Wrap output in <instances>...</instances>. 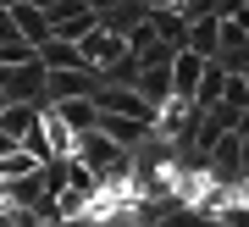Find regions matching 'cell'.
I'll use <instances>...</instances> for the list:
<instances>
[{
  "mask_svg": "<svg viewBox=\"0 0 249 227\" xmlns=\"http://www.w3.org/2000/svg\"><path fill=\"white\" fill-rule=\"evenodd\" d=\"M50 111L61 116V122H67L72 133H78V139H83V133H94V122H100V111H94V100H55Z\"/></svg>",
  "mask_w": 249,
  "mask_h": 227,
  "instance_id": "obj_10",
  "label": "cell"
},
{
  "mask_svg": "<svg viewBox=\"0 0 249 227\" xmlns=\"http://www.w3.org/2000/svg\"><path fill=\"white\" fill-rule=\"evenodd\" d=\"M183 50H194L199 61H216V17H188L183 22Z\"/></svg>",
  "mask_w": 249,
  "mask_h": 227,
  "instance_id": "obj_7",
  "label": "cell"
},
{
  "mask_svg": "<svg viewBox=\"0 0 249 227\" xmlns=\"http://www.w3.org/2000/svg\"><path fill=\"white\" fill-rule=\"evenodd\" d=\"M22 61H34V44L28 39H6L0 44V67H22Z\"/></svg>",
  "mask_w": 249,
  "mask_h": 227,
  "instance_id": "obj_15",
  "label": "cell"
},
{
  "mask_svg": "<svg viewBox=\"0 0 249 227\" xmlns=\"http://www.w3.org/2000/svg\"><path fill=\"white\" fill-rule=\"evenodd\" d=\"M244 172H249V139H244V133H222V139L205 150V177H211V183L238 189Z\"/></svg>",
  "mask_w": 249,
  "mask_h": 227,
  "instance_id": "obj_1",
  "label": "cell"
},
{
  "mask_svg": "<svg viewBox=\"0 0 249 227\" xmlns=\"http://www.w3.org/2000/svg\"><path fill=\"white\" fill-rule=\"evenodd\" d=\"M222 83H227V72L216 67V61H205V78H199V89H194V111H205V105L222 100Z\"/></svg>",
  "mask_w": 249,
  "mask_h": 227,
  "instance_id": "obj_13",
  "label": "cell"
},
{
  "mask_svg": "<svg viewBox=\"0 0 249 227\" xmlns=\"http://www.w3.org/2000/svg\"><path fill=\"white\" fill-rule=\"evenodd\" d=\"M222 105H232V111H249V78L227 72V83H222Z\"/></svg>",
  "mask_w": 249,
  "mask_h": 227,
  "instance_id": "obj_14",
  "label": "cell"
},
{
  "mask_svg": "<svg viewBox=\"0 0 249 227\" xmlns=\"http://www.w3.org/2000/svg\"><path fill=\"white\" fill-rule=\"evenodd\" d=\"M83 6H89V11H94V17H100V11H111V6H116V0H83Z\"/></svg>",
  "mask_w": 249,
  "mask_h": 227,
  "instance_id": "obj_18",
  "label": "cell"
},
{
  "mask_svg": "<svg viewBox=\"0 0 249 227\" xmlns=\"http://www.w3.org/2000/svg\"><path fill=\"white\" fill-rule=\"evenodd\" d=\"M0 111H6V95H0Z\"/></svg>",
  "mask_w": 249,
  "mask_h": 227,
  "instance_id": "obj_21",
  "label": "cell"
},
{
  "mask_svg": "<svg viewBox=\"0 0 249 227\" xmlns=\"http://www.w3.org/2000/svg\"><path fill=\"white\" fill-rule=\"evenodd\" d=\"M122 155H127V150H116L111 139H100V133H83V139H78V150H72V161H78L83 172H94V177H106Z\"/></svg>",
  "mask_w": 249,
  "mask_h": 227,
  "instance_id": "obj_3",
  "label": "cell"
},
{
  "mask_svg": "<svg viewBox=\"0 0 249 227\" xmlns=\"http://www.w3.org/2000/svg\"><path fill=\"white\" fill-rule=\"evenodd\" d=\"M11 6H22V0H0V11H11Z\"/></svg>",
  "mask_w": 249,
  "mask_h": 227,
  "instance_id": "obj_20",
  "label": "cell"
},
{
  "mask_svg": "<svg viewBox=\"0 0 249 227\" xmlns=\"http://www.w3.org/2000/svg\"><path fill=\"white\" fill-rule=\"evenodd\" d=\"M6 39H17V28H11V11H0V44Z\"/></svg>",
  "mask_w": 249,
  "mask_h": 227,
  "instance_id": "obj_17",
  "label": "cell"
},
{
  "mask_svg": "<svg viewBox=\"0 0 249 227\" xmlns=\"http://www.w3.org/2000/svg\"><path fill=\"white\" fill-rule=\"evenodd\" d=\"M34 227H94V222H89V216H72V222H67V216H55V222H34Z\"/></svg>",
  "mask_w": 249,
  "mask_h": 227,
  "instance_id": "obj_16",
  "label": "cell"
},
{
  "mask_svg": "<svg viewBox=\"0 0 249 227\" xmlns=\"http://www.w3.org/2000/svg\"><path fill=\"white\" fill-rule=\"evenodd\" d=\"M94 89H100L94 67H78V72H45V95H50V105H55V100H94Z\"/></svg>",
  "mask_w": 249,
  "mask_h": 227,
  "instance_id": "obj_2",
  "label": "cell"
},
{
  "mask_svg": "<svg viewBox=\"0 0 249 227\" xmlns=\"http://www.w3.org/2000/svg\"><path fill=\"white\" fill-rule=\"evenodd\" d=\"M11 150H17V144H11V139H6V133H0V155H11Z\"/></svg>",
  "mask_w": 249,
  "mask_h": 227,
  "instance_id": "obj_19",
  "label": "cell"
},
{
  "mask_svg": "<svg viewBox=\"0 0 249 227\" xmlns=\"http://www.w3.org/2000/svg\"><path fill=\"white\" fill-rule=\"evenodd\" d=\"M39 133H45V144H50V161H67L72 150H78V133H72L50 105H45V116H39Z\"/></svg>",
  "mask_w": 249,
  "mask_h": 227,
  "instance_id": "obj_8",
  "label": "cell"
},
{
  "mask_svg": "<svg viewBox=\"0 0 249 227\" xmlns=\"http://www.w3.org/2000/svg\"><path fill=\"white\" fill-rule=\"evenodd\" d=\"M78 56H83V67H111V61L127 56V44L116 34H106V28H89V34L78 39Z\"/></svg>",
  "mask_w": 249,
  "mask_h": 227,
  "instance_id": "obj_4",
  "label": "cell"
},
{
  "mask_svg": "<svg viewBox=\"0 0 249 227\" xmlns=\"http://www.w3.org/2000/svg\"><path fill=\"white\" fill-rule=\"evenodd\" d=\"M11 28H17V39H28L34 50L50 39V22H45V11H34V6H11Z\"/></svg>",
  "mask_w": 249,
  "mask_h": 227,
  "instance_id": "obj_11",
  "label": "cell"
},
{
  "mask_svg": "<svg viewBox=\"0 0 249 227\" xmlns=\"http://www.w3.org/2000/svg\"><path fill=\"white\" fill-rule=\"evenodd\" d=\"M39 116H45V111H39V105H6V111H0V133H6L11 144H22V133L34 128Z\"/></svg>",
  "mask_w": 249,
  "mask_h": 227,
  "instance_id": "obj_12",
  "label": "cell"
},
{
  "mask_svg": "<svg viewBox=\"0 0 249 227\" xmlns=\"http://www.w3.org/2000/svg\"><path fill=\"white\" fill-rule=\"evenodd\" d=\"M34 56H39V67H45V72H78V67H83L78 44H67V39H45Z\"/></svg>",
  "mask_w": 249,
  "mask_h": 227,
  "instance_id": "obj_9",
  "label": "cell"
},
{
  "mask_svg": "<svg viewBox=\"0 0 249 227\" xmlns=\"http://www.w3.org/2000/svg\"><path fill=\"white\" fill-rule=\"evenodd\" d=\"M100 139H111L116 150H133L144 133H155V128H139V122H127V116H111V111H100V122H94Z\"/></svg>",
  "mask_w": 249,
  "mask_h": 227,
  "instance_id": "obj_6",
  "label": "cell"
},
{
  "mask_svg": "<svg viewBox=\"0 0 249 227\" xmlns=\"http://www.w3.org/2000/svg\"><path fill=\"white\" fill-rule=\"evenodd\" d=\"M166 78H172V95H178V100H194V89H199V78H205V61H199L194 50H178V56L166 61Z\"/></svg>",
  "mask_w": 249,
  "mask_h": 227,
  "instance_id": "obj_5",
  "label": "cell"
}]
</instances>
